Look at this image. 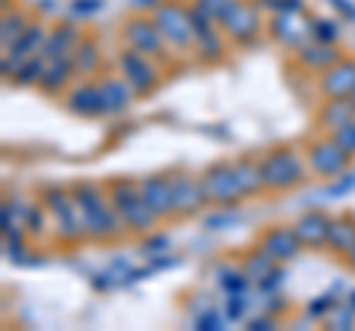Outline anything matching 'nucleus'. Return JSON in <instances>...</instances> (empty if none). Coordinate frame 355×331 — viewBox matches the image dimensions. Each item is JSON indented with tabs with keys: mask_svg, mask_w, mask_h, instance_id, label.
<instances>
[{
	"mask_svg": "<svg viewBox=\"0 0 355 331\" xmlns=\"http://www.w3.org/2000/svg\"><path fill=\"white\" fill-rule=\"evenodd\" d=\"M121 71L128 77V86L133 92H148L154 83H157V77H154V69L139 57V53H125L121 57Z\"/></svg>",
	"mask_w": 355,
	"mask_h": 331,
	"instance_id": "obj_7",
	"label": "nucleus"
},
{
	"mask_svg": "<svg viewBox=\"0 0 355 331\" xmlns=\"http://www.w3.org/2000/svg\"><path fill=\"white\" fill-rule=\"evenodd\" d=\"M314 33H317L320 39H323L320 45H326V42L335 39V27H331V24H317V27H314Z\"/></svg>",
	"mask_w": 355,
	"mask_h": 331,
	"instance_id": "obj_27",
	"label": "nucleus"
},
{
	"mask_svg": "<svg viewBox=\"0 0 355 331\" xmlns=\"http://www.w3.org/2000/svg\"><path fill=\"white\" fill-rule=\"evenodd\" d=\"M296 237L305 242H323V240H329V222L320 213H308L302 222L296 225Z\"/></svg>",
	"mask_w": 355,
	"mask_h": 331,
	"instance_id": "obj_16",
	"label": "nucleus"
},
{
	"mask_svg": "<svg viewBox=\"0 0 355 331\" xmlns=\"http://www.w3.org/2000/svg\"><path fill=\"white\" fill-rule=\"evenodd\" d=\"M98 6H101V3H98V0H86V3L80 0V3H77L74 9H80V12H92V9H98Z\"/></svg>",
	"mask_w": 355,
	"mask_h": 331,
	"instance_id": "obj_28",
	"label": "nucleus"
},
{
	"mask_svg": "<svg viewBox=\"0 0 355 331\" xmlns=\"http://www.w3.org/2000/svg\"><path fill=\"white\" fill-rule=\"evenodd\" d=\"M65 77H69V60H57L48 71L42 74V86L44 89H57V86L65 83Z\"/></svg>",
	"mask_w": 355,
	"mask_h": 331,
	"instance_id": "obj_19",
	"label": "nucleus"
},
{
	"mask_svg": "<svg viewBox=\"0 0 355 331\" xmlns=\"http://www.w3.org/2000/svg\"><path fill=\"white\" fill-rule=\"evenodd\" d=\"M205 195L214 198V202H231L237 198L243 190H240V181H237V172L234 169H225V166H214L207 175H205Z\"/></svg>",
	"mask_w": 355,
	"mask_h": 331,
	"instance_id": "obj_5",
	"label": "nucleus"
},
{
	"mask_svg": "<svg viewBox=\"0 0 355 331\" xmlns=\"http://www.w3.org/2000/svg\"><path fill=\"white\" fill-rule=\"evenodd\" d=\"M311 163H314V169L320 175H335L347 166V151L338 142H323V145H317L311 151Z\"/></svg>",
	"mask_w": 355,
	"mask_h": 331,
	"instance_id": "obj_11",
	"label": "nucleus"
},
{
	"mask_svg": "<svg viewBox=\"0 0 355 331\" xmlns=\"http://www.w3.org/2000/svg\"><path fill=\"white\" fill-rule=\"evenodd\" d=\"M69 107L74 113L80 116H95V113H104V104H101V89H95V86H80L74 95Z\"/></svg>",
	"mask_w": 355,
	"mask_h": 331,
	"instance_id": "obj_14",
	"label": "nucleus"
},
{
	"mask_svg": "<svg viewBox=\"0 0 355 331\" xmlns=\"http://www.w3.org/2000/svg\"><path fill=\"white\" fill-rule=\"evenodd\" d=\"M139 195L146 198V204H148L157 216H163V213L172 211V190H169V184L151 178V181H146V184L139 186Z\"/></svg>",
	"mask_w": 355,
	"mask_h": 331,
	"instance_id": "obj_13",
	"label": "nucleus"
},
{
	"mask_svg": "<svg viewBox=\"0 0 355 331\" xmlns=\"http://www.w3.org/2000/svg\"><path fill=\"white\" fill-rule=\"evenodd\" d=\"M169 190H172V211H193V207H198L207 198L205 186L190 181V178H184V175L169 184Z\"/></svg>",
	"mask_w": 355,
	"mask_h": 331,
	"instance_id": "obj_8",
	"label": "nucleus"
},
{
	"mask_svg": "<svg viewBox=\"0 0 355 331\" xmlns=\"http://www.w3.org/2000/svg\"><path fill=\"white\" fill-rule=\"evenodd\" d=\"M160 27L154 21H146V18H133L130 24L125 27V39L130 42L133 51L139 53H157L160 51Z\"/></svg>",
	"mask_w": 355,
	"mask_h": 331,
	"instance_id": "obj_6",
	"label": "nucleus"
},
{
	"mask_svg": "<svg viewBox=\"0 0 355 331\" xmlns=\"http://www.w3.org/2000/svg\"><path fill=\"white\" fill-rule=\"evenodd\" d=\"M74 39H77L74 27L65 24V27H60L57 33H53V36H51L48 42H44V45H48V48H44V53H48V57H60V53H62L65 48H69V42H74Z\"/></svg>",
	"mask_w": 355,
	"mask_h": 331,
	"instance_id": "obj_18",
	"label": "nucleus"
},
{
	"mask_svg": "<svg viewBox=\"0 0 355 331\" xmlns=\"http://www.w3.org/2000/svg\"><path fill=\"white\" fill-rule=\"evenodd\" d=\"M39 42H42V27H27L24 36L12 42V53L15 57H24V53H30L33 45H39Z\"/></svg>",
	"mask_w": 355,
	"mask_h": 331,
	"instance_id": "obj_21",
	"label": "nucleus"
},
{
	"mask_svg": "<svg viewBox=\"0 0 355 331\" xmlns=\"http://www.w3.org/2000/svg\"><path fill=\"white\" fill-rule=\"evenodd\" d=\"M154 24L160 27V33H166L175 45H187L193 36V21H190V9L184 6H175V3H166L157 9L154 15Z\"/></svg>",
	"mask_w": 355,
	"mask_h": 331,
	"instance_id": "obj_3",
	"label": "nucleus"
},
{
	"mask_svg": "<svg viewBox=\"0 0 355 331\" xmlns=\"http://www.w3.org/2000/svg\"><path fill=\"white\" fill-rule=\"evenodd\" d=\"M263 249H266V255H270V258L287 260V258L296 255L299 237H296V231H293V234H291V231H270L266 240H263Z\"/></svg>",
	"mask_w": 355,
	"mask_h": 331,
	"instance_id": "obj_12",
	"label": "nucleus"
},
{
	"mask_svg": "<svg viewBox=\"0 0 355 331\" xmlns=\"http://www.w3.org/2000/svg\"><path fill=\"white\" fill-rule=\"evenodd\" d=\"M48 202H51V207H53V216H57V222L62 225V234H65V237H77V231L83 228L80 211H74V204H71L65 195H60L57 190L48 193Z\"/></svg>",
	"mask_w": 355,
	"mask_h": 331,
	"instance_id": "obj_9",
	"label": "nucleus"
},
{
	"mask_svg": "<svg viewBox=\"0 0 355 331\" xmlns=\"http://www.w3.org/2000/svg\"><path fill=\"white\" fill-rule=\"evenodd\" d=\"M231 3H234V0H198V6H202L205 12H210L214 18H222V15H225Z\"/></svg>",
	"mask_w": 355,
	"mask_h": 331,
	"instance_id": "obj_23",
	"label": "nucleus"
},
{
	"mask_svg": "<svg viewBox=\"0 0 355 331\" xmlns=\"http://www.w3.org/2000/svg\"><path fill=\"white\" fill-rule=\"evenodd\" d=\"M352 95H355V89H352Z\"/></svg>",
	"mask_w": 355,
	"mask_h": 331,
	"instance_id": "obj_30",
	"label": "nucleus"
},
{
	"mask_svg": "<svg viewBox=\"0 0 355 331\" xmlns=\"http://www.w3.org/2000/svg\"><path fill=\"white\" fill-rule=\"evenodd\" d=\"M272 9H279V12H296V9H302V0H266Z\"/></svg>",
	"mask_w": 355,
	"mask_h": 331,
	"instance_id": "obj_25",
	"label": "nucleus"
},
{
	"mask_svg": "<svg viewBox=\"0 0 355 331\" xmlns=\"http://www.w3.org/2000/svg\"><path fill=\"white\" fill-rule=\"evenodd\" d=\"M326 89H329V95H335V98L349 95L355 89V62L338 65V69L326 77Z\"/></svg>",
	"mask_w": 355,
	"mask_h": 331,
	"instance_id": "obj_15",
	"label": "nucleus"
},
{
	"mask_svg": "<svg viewBox=\"0 0 355 331\" xmlns=\"http://www.w3.org/2000/svg\"><path fill=\"white\" fill-rule=\"evenodd\" d=\"M113 207L125 216V222H130V228H148V225H154V216H157L146 204V198L139 193H133L128 184L113 186Z\"/></svg>",
	"mask_w": 355,
	"mask_h": 331,
	"instance_id": "obj_2",
	"label": "nucleus"
},
{
	"mask_svg": "<svg viewBox=\"0 0 355 331\" xmlns=\"http://www.w3.org/2000/svg\"><path fill=\"white\" fill-rule=\"evenodd\" d=\"M21 30H24V24H21V15H6L3 18V42H9V33H12V42H15Z\"/></svg>",
	"mask_w": 355,
	"mask_h": 331,
	"instance_id": "obj_24",
	"label": "nucleus"
},
{
	"mask_svg": "<svg viewBox=\"0 0 355 331\" xmlns=\"http://www.w3.org/2000/svg\"><path fill=\"white\" fill-rule=\"evenodd\" d=\"M77 198V207H80V216H83V228L95 237H107L116 231V219L110 213L107 202L101 198V193L95 186H77L74 190Z\"/></svg>",
	"mask_w": 355,
	"mask_h": 331,
	"instance_id": "obj_1",
	"label": "nucleus"
},
{
	"mask_svg": "<svg viewBox=\"0 0 355 331\" xmlns=\"http://www.w3.org/2000/svg\"><path fill=\"white\" fill-rule=\"evenodd\" d=\"M219 21H222V27H225L234 39H246L249 33L254 30V24H258V18H254L252 9L246 3H237V0L228 6V12L222 15Z\"/></svg>",
	"mask_w": 355,
	"mask_h": 331,
	"instance_id": "obj_10",
	"label": "nucleus"
},
{
	"mask_svg": "<svg viewBox=\"0 0 355 331\" xmlns=\"http://www.w3.org/2000/svg\"><path fill=\"white\" fill-rule=\"evenodd\" d=\"M261 178L266 186H291L302 178V169H299V160L293 154L279 151L266 163H261Z\"/></svg>",
	"mask_w": 355,
	"mask_h": 331,
	"instance_id": "obj_4",
	"label": "nucleus"
},
{
	"mask_svg": "<svg viewBox=\"0 0 355 331\" xmlns=\"http://www.w3.org/2000/svg\"><path fill=\"white\" fill-rule=\"evenodd\" d=\"M335 142L347 154H355V121H347V125L338 127V139Z\"/></svg>",
	"mask_w": 355,
	"mask_h": 331,
	"instance_id": "obj_22",
	"label": "nucleus"
},
{
	"mask_svg": "<svg viewBox=\"0 0 355 331\" xmlns=\"http://www.w3.org/2000/svg\"><path fill=\"white\" fill-rule=\"evenodd\" d=\"M80 62L86 65V71H92V65L98 62V51H95L92 45H83V48H80Z\"/></svg>",
	"mask_w": 355,
	"mask_h": 331,
	"instance_id": "obj_26",
	"label": "nucleus"
},
{
	"mask_svg": "<svg viewBox=\"0 0 355 331\" xmlns=\"http://www.w3.org/2000/svg\"><path fill=\"white\" fill-rule=\"evenodd\" d=\"M329 242L335 246L338 251H352V242H355V231L349 225H329Z\"/></svg>",
	"mask_w": 355,
	"mask_h": 331,
	"instance_id": "obj_20",
	"label": "nucleus"
},
{
	"mask_svg": "<svg viewBox=\"0 0 355 331\" xmlns=\"http://www.w3.org/2000/svg\"><path fill=\"white\" fill-rule=\"evenodd\" d=\"M133 3H137V6H157L160 0H133Z\"/></svg>",
	"mask_w": 355,
	"mask_h": 331,
	"instance_id": "obj_29",
	"label": "nucleus"
},
{
	"mask_svg": "<svg viewBox=\"0 0 355 331\" xmlns=\"http://www.w3.org/2000/svg\"><path fill=\"white\" fill-rule=\"evenodd\" d=\"M130 101V86L119 83V80H107L101 86V104H104V113H113V109H121Z\"/></svg>",
	"mask_w": 355,
	"mask_h": 331,
	"instance_id": "obj_17",
	"label": "nucleus"
}]
</instances>
